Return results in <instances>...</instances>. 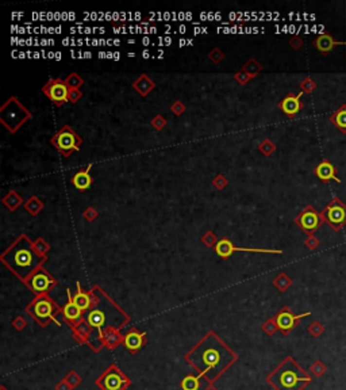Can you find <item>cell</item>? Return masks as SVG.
<instances>
[{
    "mask_svg": "<svg viewBox=\"0 0 346 390\" xmlns=\"http://www.w3.org/2000/svg\"><path fill=\"white\" fill-rule=\"evenodd\" d=\"M91 31H92L91 27H87V29L84 30V33H85V34H91Z\"/></svg>",
    "mask_w": 346,
    "mask_h": 390,
    "instance_id": "1f68e13d",
    "label": "cell"
},
{
    "mask_svg": "<svg viewBox=\"0 0 346 390\" xmlns=\"http://www.w3.org/2000/svg\"><path fill=\"white\" fill-rule=\"evenodd\" d=\"M340 45H346V42H342V41H334V38L330 36V34H322L319 36L315 39V46L316 49L326 55L328 52H331L335 46H340Z\"/></svg>",
    "mask_w": 346,
    "mask_h": 390,
    "instance_id": "9a60e30c",
    "label": "cell"
},
{
    "mask_svg": "<svg viewBox=\"0 0 346 390\" xmlns=\"http://www.w3.org/2000/svg\"><path fill=\"white\" fill-rule=\"evenodd\" d=\"M330 121L334 123V126L342 133H346V104H342L340 109L330 117Z\"/></svg>",
    "mask_w": 346,
    "mask_h": 390,
    "instance_id": "ffe728a7",
    "label": "cell"
},
{
    "mask_svg": "<svg viewBox=\"0 0 346 390\" xmlns=\"http://www.w3.org/2000/svg\"><path fill=\"white\" fill-rule=\"evenodd\" d=\"M127 56H128V57H134V56H135V53H133V52H131V53H127Z\"/></svg>",
    "mask_w": 346,
    "mask_h": 390,
    "instance_id": "ab89813d",
    "label": "cell"
},
{
    "mask_svg": "<svg viewBox=\"0 0 346 390\" xmlns=\"http://www.w3.org/2000/svg\"><path fill=\"white\" fill-rule=\"evenodd\" d=\"M55 280L52 279L46 273H43V271H36L30 279L31 289L36 292H48L49 287L52 286V285H55Z\"/></svg>",
    "mask_w": 346,
    "mask_h": 390,
    "instance_id": "8fae6325",
    "label": "cell"
},
{
    "mask_svg": "<svg viewBox=\"0 0 346 390\" xmlns=\"http://www.w3.org/2000/svg\"><path fill=\"white\" fill-rule=\"evenodd\" d=\"M268 382L276 390H302L311 382V378L296 365L291 358L286 359L274 370L269 377Z\"/></svg>",
    "mask_w": 346,
    "mask_h": 390,
    "instance_id": "7a4b0ae2",
    "label": "cell"
},
{
    "mask_svg": "<svg viewBox=\"0 0 346 390\" xmlns=\"http://www.w3.org/2000/svg\"><path fill=\"white\" fill-rule=\"evenodd\" d=\"M302 95V94H300ZM300 95L295 97V95H288L284 98V100L281 102L280 107L286 113L287 116L293 117L298 114L300 109H302V102H300Z\"/></svg>",
    "mask_w": 346,
    "mask_h": 390,
    "instance_id": "e0dca14e",
    "label": "cell"
},
{
    "mask_svg": "<svg viewBox=\"0 0 346 390\" xmlns=\"http://www.w3.org/2000/svg\"><path fill=\"white\" fill-rule=\"evenodd\" d=\"M206 390H217V389H215V388H213V386H208V388H207Z\"/></svg>",
    "mask_w": 346,
    "mask_h": 390,
    "instance_id": "60d3db41",
    "label": "cell"
},
{
    "mask_svg": "<svg viewBox=\"0 0 346 390\" xmlns=\"http://www.w3.org/2000/svg\"><path fill=\"white\" fill-rule=\"evenodd\" d=\"M55 53H53V52H49L48 58H55Z\"/></svg>",
    "mask_w": 346,
    "mask_h": 390,
    "instance_id": "f546056e",
    "label": "cell"
},
{
    "mask_svg": "<svg viewBox=\"0 0 346 390\" xmlns=\"http://www.w3.org/2000/svg\"><path fill=\"white\" fill-rule=\"evenodd\" d=\"M315 175L322 182H330V180H334L337 183H341V179L337 176V170L335 167L328 160H323L322 163H319V165L315 168Z\"/></svg>",
    "mask_w": 346,
    "mask_h": 390,
    "instance_id": "30bf717a",
    "label": "cell"
},
{
    "mask_svg": "<svg viewBox=\"0 0 346 390\" xmlns=\"http://www.w3.org/2000/svg\"><path fill=\"white\" fill-rule=\"evenodd\" d=\"M46 94L55 102H64L68 99V87L61 81H55V84L49 87V90H46Z\"/></svg>",
    "mask_w": 346,
    "mask_h": 390,
    "instance_id": "ac0fdd59",
    "label": "cell"
},
{
    "mask_svg": "<svg viewBox=\"0 0 346 390\" xmlns=\"http://www.w3.org/2000/svg\"><path fill=\"white\" fill-rule=\"evenodd\" d=\"M53 142L58 146L61 151H71V149H76V137L72 132L69 130H62L55 138H53Z\"/></svg>",
    "mask_w": 346,
    "mask_h": 390,
    "instance_id": "5bb4252c",
    "label": "cell"
},
{
    "mask_svg": "<svg viewBox=\"0 0 346 390\" xmlns=\"http://www.w3.org/2000/svg\"><path fill=\"white\" fill-rule=\"evenodd\" d=\"M210 381L203 375L195 377V375H187L182 379V390H206L210 386Z\"/></svg>",
    "mask_w": 346,
    "mask_h": 390,
    "instance_id": "4fadbf2b",
    "label": "cell"
},
{
    "mask_svg": "<svg viewBox=\"0 0 346 390\" xmlns=\"http://www.w3.org/2000/svg\"><path fill=\"white\" fill-rule=\"evenodd\" d=\"M24 55H27V53H23V52H22V53H20V56H19V57H20V58H24Z\"/></svg>",
    "mask_w": 346,
    "mask_h": 390,
    "instance_id": "f35d334b",
    "label": "cell"
},
{
    "mask_svg": "<svg viewBox=\"0 0 346 390\" xmlns=\"http://www.w3.org/2000/svg\"><path fill=\"white\" fill-rule=\"evenodd\" d=\"M164 42H165V45L168 46V45H170V42H172V38H170V37H166V38L164 39Z\"/></svg>",
    "mask_w": 346,
    "mask_h": 390,
    "instance_id": "484cf974",
    "label": "cell"
},
{
    "mask_svg": "<svg viewBox=\"0 0 346 390\" xmlns=\"http://www.w3.org/2000/svg\"><path fill=\"white\" fill-rule=\"evenodd\" d=\"M64 317L67 318L68 321L71 323H79L83 318V311L80 309L77 305L73 302L72 297H71V292L68 290V304L64 308Z\"/></svg>",
    "mask_w": 346,
    "mask_h": 390,
    "instance_id": "2e32d148",
    "label": "cell"
},
{
    "mask_svg": "<svg viewBox=\"0 0 346 390\" xmlns=\"http://www.w3.org/2000/svg\"><path fill=\"white\" fill-rule=\"evenodd\" d=\"M215 251L220 257H229L231 256L234 252H238V251H245V252H267V254H281V251L279 250H250V248H238V247H234L233 244L229 241V240H220L217 247H215Z\"/></svg>",
    "mask_w": 346,
    "mask_h": 390,
    "instance_id": "ba28073f",
    "label": "cell"
},
{
    "mask_svg": "<svg viewBox=\"0 0 346 390\" xmlns=\"http://www.w3.org/2000/svg\"><path fill=\"white\" fill-rule=\"evenodd\" d=\"M321 215L334 231H340L346 224V205L338 198H334Z\"/></svg>",
    "mask_w": 346,
    "mask_h": 390,
    "instance_id": "5b68a950",
    "label": "cell"
},
{
    "mask_svg": "<svg viewBox=\"0 0 346 390\" xmlns=\"http://www.w3.org/2000/svg\"><path fill=\"white\" fill-rule=\"evenodd\" d=\"M69 41H71L69 38H64V39H62V45H64V46H68V45H71V43H69Z\"/></svg>",
    "mask_w": 346,
    "mask_h": 390,
    "instance_id": "d4e9b609",
    "label": "cell"
},
{
    "mask_svg": "<svg viewBox=\"0 0 346 390\" xmlns=\"http://www.w3.org/2000/svg\"><path fill=\"white\" fill-rule=\"evenodd\" d=\"M142 57H144V58H149V57H150V53H149V50H144V53H142Z\"/></svg>",
    "mask_w": 346,
    "mask_h": 390,
    "instance_id": "603a6c76",
    "label": "cell"
},
{
    "mask_svg": "<svg viewBox=\"0 0 346 390\" xmlns=\"http://www.w3.org/2000/svg\"><path fill=\"white\" fill-rule=\"evenodd\" d=\"M77 45H79V46H81V45H83V39H79V41H77Z\"/></svg>",
    "mask_w": 346,
    "mask_h": 390,
    "instance_id": "74e56055",
    "label": "cell"
},
{
    "mask_svg": "<svg viewBox=\"0 0 346 390\" xmlns=\"http://www.w3.org/2000/svg\"><path fill=\"white\" fill-rule=\"evenodd\" d=\"M4 262L7 266L12 268V271L20 278H27L31 274V271L38 266L39 259L31 250V247L27 243L19 245L17 244L6 256Z\"/></svg>",
    "mask_w": 346,
    "mask_h": 390,
    "instance_id": "3957f363",
    "label": "cell"
},
{
    "mask_svg": "<svg viewBox=\"0 0 346 390\" xmlns=\"http://www.w3.org/2000/svg\"><path fill=\"white\" fill-rule=\"evenodd\" d=\"M55 60L58 61V60H61V53L60 52H55Z\"/></svg>",
    "mask_w": 346,
    "mask_h": 390,
    "instance_id": "4dcf8cb0",
    "label": "cell"
},
{
    "mask_svg": "<svg viewBox=\"0 0 346 390\" xmlns=\"http://www.w3.org/2000/svg\"><path fill=\"white\" fill-rule=\"evenodd\" d=\"M61 33V27H55V34H60Z\"/></svg>",
    "mask_w": 346,
    "mask_h": 390,
    "instance_id": "d590c367",
    "label": "cell"
},
{
    "mask_svg": "<svg viewBox=\"0 0 346 390\" xmlns=\"http://www.w3.org/2000/svg\"><path fill=\"white\" fill-rule=\"evenodd\" d=\"M119 58H121V53H119V52H115V53H114V60H119Z\"/></svg>",
    "mask_w": 346,
    "mask_h": 390,
    "instance_id": "83f0119b",
    "label": "cell"
},
{
    "mask_svg": "<svg viewBox=\"0 0 346 390\" xmlns=\"http://www.w3.org/2000/svg\"><path fill=\"white\" fill-rule=\"evenodd\" d=\"M73 302L77 305L83 312L87 311V309L91 306V298H90V295H88L87 292H84L81 290L80 283H77V292H76V295L73 297Z\"/></svg>",
    "mask_w": 346,
    "mask_h": 390,
    "instance_id": "44dd1931",
    "label": "cell"
},
{
    "mask_svg": "<svg viewBox=\"0 0 346 390\" xmlns=\"http://www.w3.org/2000/svg\"><path fill=\"white\" fill-rule=\"evenodd\" d=\"M90 168H91V165L88 167V170L87 171L77 172V174L73 176L72 183L76 189H79V190L90 189V186H91V183H92V179H91V176H90Z\"/></svg>",
    "mask_w": 346,
    "mask_h": 390,
    "instance_id": "d6986e66",
    "label": "cell"
},
{
    "mask_svg": "<svg viewBox=\"0 0 346 390\" xmlns=\"http://www.w3.org/2000/svg\"><path fill=\"white\" fill-rule=\"evenodd\" d=\"M238 359L215 332H207L185 355V360L210 382H215Z\"/></svg>",
    "mask_w": 346,
    "mask_h": 390,
    "instance_id": "6da1fadb",
    "label": "cell"
},
{
    "mask_svg": "<svg viewBox=\"0 0 346 390\" xmlns=\"http://www.w3.org/2000/svg\"><path fill=\"white\" fill-rule=\"evenodd\" d=\"M30 314L34 318H36L38 323L41 325H46L48 320H53L55 321L57 325H60V323L55 320V306H53V302L48 298H38L36 299L33 305L30 306Z\"/></svg>",
    "mask_w": 346,
    "mask_h": 390,
    "instance_id": "8992f818",
    "label": "cell"
},
{
    "mask_svg": "<svg viewBox=\"0 0 346 390\" xmlns=\"http://www.w3.org/2000/svg\"><path fill=\"white\" fill-rule=\"evenodd\" d=\"M34 55V58H39V53L38 52H36V53H33Z\"/></svg>",
    "mask_w": 346,
    "mask_h": 390,
    "instance_id": "8d00e7d4",
    "label": "cell"
},
{
    "mask_svg": "<svg viewBox=\"0 0 346 390\" xmlns=\"http://www.w3.org/2000/svg\"><path fill=\"white\" fill-rule=\"evenodd\" d=\"M185 45H187V41H185V39H180V41H179V46H180V48L185 46Z\"/></svg>",
    "mask_w": 346,
    "mask_h": 390,
    "instance_id": "4316f807",
    "label": "cell"
},
{
    "mask_svg": "<svg viewBox=\"0 0 346 390\" xmlns=\"http://www.w3.org/2000/svg\"><path fill=\"white\" fill-rule=\"evenodd\" d=\"M179 31H180V33H182V34H184V33H185V31H187V27H185V26H184V24H182V26H180V27H179Z\"/></svg>",
    "mask_w": 346,
    "mask_h": 390,
    "instance_id": "cb8c5ba5",
    "label": "cell"
},
{
    "mask_svg": "<svg viewBox=\"0 0 346 390\" xmlns=\"http://www.w3.org/2000/svg\"><path fill=\"white\" fill-rule=\"evenodd\" d=\"M84 57H85V58H91L92 53H91V52H85Z\"/></svg>",
    "mask_w": 346,
    "mask_h": 390,
    "instance_id": "f1b7e54d",
    "label": "cell"
},
{
    "mask_svg": "<svg viewBox=\"0 0 346 390\" xmlns=\"http://www.w3.org/2000/svg\"><path fill=\"white\" fill-rule=\"evenodd\" d=\"M114 45H115V46H119V45H121V41H119V39H114Z\"/></svg>",
    "mask_w": 346,
    "mask_h": 390,
    "instance_id": "836d02e7",
    "label": "cell"
},
{
    "mask_svg": "<svg viewBox=\"0 0 346 390\" xmlns=\"http://www.w3.org/2000/svg\"><path fill=\"white\" fill-rule=\"evenodd\" d=\"M299 225L302 226V229L306 232H314L316 231L319 226L322 225V215L318 214L311 206H309L303 213L299 215L298 218Z\"/></svg>",
    "mask_w": 346,
    "mask_h": 390,
    "instance_id": "52a82bcc",
    "label": "cell"
},
{
    "mask_svg": "<svg viewBox=\"0 0 346 390\" xmlns=\"http://www.w3.org/2000/svg\"><path fill=\"white\" fill-rule=\"evenodd\" d=\"M96 385L102 390H126L130 385L128 379L116 365H111L96 379Z\"/></svg>",
    "mask_w": 346,
    "mask_h": 390,
    "instance_id": "277c9868",
    "label": "cell"
},
{
    "mask_svg": "<svg viewBox=\"0 0 346 390\" xmlns=\"http://www.w3.org/2000/svg\"><path fill=\"white\" fill-rule=\"evenodd\" d=\"M145 335L146 333H140L137 332L135 329L128 332L127 335L123 337V344L125 347L127 348L130 352H135L142 348V346L145 344Z\"/></svg>",
    "mask_w": 346,
    "mask_h": 390,
    "instance_id": "7c38bea8",
    "label": "cell"
},
{
    "mask_svg": "<svg viewBox=\"0 0 346 390\" xmlns=\"http://www.w3.org/2000/svg\"><path fill=\"white\" fill-rule=\"evenodd\" d=\"M311 313L310 312H307V313H303V314H299V316H293L291 312L290 311H283L280 312L279 314H277V317H276V325H277V328L281 329L283 332H290L293 327H295V324H296V321H298L299 318H302V317H307L310 316Z\"/></svg>",
    "mask_w": 346,
    "mask_h": 390,
    "instance_id": "9c48e42d",
    "label": "cell"
},
{
    "mask_svg": "<svg viewBox=\"0 0 346 390\" xmlns=\"http://www.w3.org/2000/svg\"><path fill=\"white\" fill-rule=\"evenodd\" d=\"M200 31H201V29H199V27H196V29L194 30V33H195V34H200Z\"/></svg>",
    "mask_w": 346,
    "mask_h": 390,
    "instance_id": "d6a6232c",
    "label": "cell"
},
{
    "mask_svg": "<svg viewBox=\"0 0 346 390\" xmlns=\"http://www.w3.org/2000/svg\"><path fill=\"white\" fill-rule=\"evenodd\" d=\"M191 18H192V15H191L189 12H187V14H185V19H191Z\"/></svg>",
    "mask_w": 346,
    "mask_h": 390,
    "instance_id": "e575fe53",
    "label": "cell"
},
{
    "mask_svg": "<svg viewBox=\"0 0 346 390\" xmlns=\"http://www.w3.org/2000/svg\"><path fill=\"white\" fill-rule=\"evenodd\" d=\"M142 43H144V46H147V45L150 43V39H149V37H144V39H142Z\"/></svg>",
    "mask_w": 346,
    "mask_h": 390,
    "instance_id": "7402d4cb",
    "label": "cell"
}]
</instances>
